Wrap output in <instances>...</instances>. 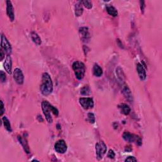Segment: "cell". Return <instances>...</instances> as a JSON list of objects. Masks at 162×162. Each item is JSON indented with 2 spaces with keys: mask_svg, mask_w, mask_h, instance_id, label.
Masks as SVG:
<instances>
[{
  "mask_svg": "<svg viewBox=\"0 0 162 162\" xmlns=\"http://www.w3.org/2000/svg\"><path fill=\"white\" fill-rule=\"evenodd\" d=\"M53 90V84L52 79L51 78L50 74L47 72H44L42 76L41 84L40 86V91L42 95L47 96L50 95Z\"/></svg>",
  "mask_w": 162,
  "mask_h": 162,
  "instance_id": "obj_1",
  "label": "cell"
},
{
  "mask_svg": "<svg viewBox=\"0 0 162 162\" xmlns=\"http://www.w3.org/2000/svg\"><path fill=\"white\" fill-rule=\"evenodd\" d=\"M41 107L44 115L46 117V120L48 123H52L53 122V118L51 115V113L52 112L55 116H58L59 112L57 108H56L53 105H51L50 103L47 101H43L41 103Z\"/></svg>",
  "mask_w": 162,
  "mask_h": 162,
  "instance_id": "obj_2",
  "label": "cell"
},
{
  "mask_svg": "<svg viewBox=\"0 0 162 162\" xmlns=\"http://www.w3.org/2000/svg\"><path fill=\"white\" fill-rule=\"evenodd\" d=\"M72 69L76 77L78 80H82L86 73V67L84 63L76 61L72 64Z\"/></svg>",
  "mask_w": 162,
  "mask_h": 162,
  "instance_id": "obj_3",
  "label": "cell"
},
{
  "mask_svg": "<svg viewBox=\"0 0 162 162\" xmlns=\"http://www.w3.org/2000/svg\"><path fill=\"white\" fill-rule=\"evenodd\" d=\"M96 157L98 160H101L107 151V147L104 142L99 141L97 142L95 147Z\"/></svg>",
  "mask_w": 162,
  "mask_h": 162,
  "instance_id": "obj_4",
  "label": "cell"
},
{
  "mask_svg": "<svg viewBox=\"0 0 162 162\" xmlns=\"http://www.w3.org/2000/svg\"><path fill=\"white\" fill-rule=\"evenodd\" d=\"M122 137L125 141L129 142H135L136 144L139 146L141 145L142 140L137 135H135L133 134H131L129 132H124L122 135Z\"/></svg>",
  "mask_w": 162,
  "mask_h": 162,
  "instance_id": "obj_5",
  "label": "cell"
},
{
  "mask_svg": "<svg viewBox=\"0 0 162 162\" xmlns=\"http://www.w3.org/2000/svg\"><path fill=\"white\" fill-rule=\"evenodd\" d=\"M1 49L5 51L7 55H10L12 53V48L10 43H9L7 38L4 34H1Z\"/></svg>",
  "mask_w": 162,
  "mask_h": 162,
  "instance_id": "obj_6",
  "label": "cell"
},
{
  "mask_svg": "<svg viewBox=\"0 0 162 162\" xmlns=\"http://www.w3.org/2000/svg\"><path fill=\"white\" fill-rule=\"evenodd\" d=\"M79 103L81 106L85 110L91 109L94 106V101L91 98H80L79 99Z\"/></svg>",
  "mask_w": 162,
  "mask_h": 162,
  "instance_id": "obj_7",
  "label": "cell"
},
{
  "mask_svg": "<svg viewBox=\"0 0 162 162\" xmlns=\"http://www.w3.org/2000/svg\"><path fill=\"white\" fill-rule=\"evenodd\" d=\"M54 150L57 153L63 154L67 150V145L63 139L58 141L54 144Z\"/></svg>",
  "mask_w": 162,
  "mask_h": 162,
  "instance_id": "obj_8",
  "label": "cell"
},
{
  "mask_svg": "<svg viewBox=\"0 0 162 162\" xmlns=\"http://www.w3.org/2000/svg\"><path fill=\"white\" fill-rule=\"evenodd\" d=\"M79 34L81 40H82L84 43H88L91 38L89 29L86 27H80L79 29Z\"/></svg>",
  "mask_w": 162,
  "mask_h": 162,
  "instance_id": "obj_9",
  "label": "cell"
},
{
  "mask_svg": "<svg viewBox=\"0 0 162 162\" xmlns=\"http://www.w3.org/2000/svg\"><path fill=\"white\" fill-rule=\"evenodd\" d=\"M14 78L15 80V82H17L18 84H19V85H22V84H23L24 81V76L20 69L16 68V69L14 70Z\"/></svg>",
  "mask_w": 162,
  "mask_h": 162,
  "instance_id": "obj_10",
  "label": "cell"
},
{
  "mask_svg": "<svg viewBox=\"0 0 162 162\" xmlns=\"http://www.w3.org/2000/svg\"><path fill=\"white\" fill-rule=\"evenodd\" d=\"M122 93L127 101H129V102H132L133 101V96H132L131 91L127 84L125 83L122 84Z\"/></svg>",
  "mask_w": 162,
  "mask_h": 162,
  "instance_id": "obj_11",
  "label": "cell"
},
{
  "mask_svg": "<svg viewBox=\"0 0 162 162\" xmlns=\"http://www.w3.org/2000/svg\"><path fill=\"white\" fill-rule=\"evenodd\" d=\"M6 14L10 20L12 22H14L15 19V13L14 8L13 6L12 3L10 1H6Z\"/></svg>",
  "mask_w": 162,
  "mask_h": 162,
  "instance_id": "obj_12",
  "label": "cell"
},
{
  "mask_svg": "<svg viewBox=\"0 0 162 162\" xmlns=\"http://www.w3.org/2000/svg\"><path fill=\"white\" fill-rule=\"evenodd\" d=\"M3 66L5 70L6 71L8 74H12V59L10 56V55H7L6 56L4 63H3Z\"/></svg>",
  "mask_w": 162,
  "mask_h": 162,
  "instance_id": "obj_13",
  "label": "cell"
},
{
  "mask_svg": "<svg viewBox=\"0 0 162 162\" xmlns=\"http://www.w3.org/2000/svg\"><path fill=\"white\" fill-rule=\"evenodd\" d=\"M137 71L139 78L141 80H145L146 79V72L142 65L138 63L137 64Z\"/></svg>",
  "mask_w": 162,
  "mask_h": 162,
  "instance_id": "obj_14",
  "label": "cell"
},
{
  "mask_svg": "<svg viewBox=\"0 0 162 162\" xmlns=\"http://www.w3.org/2000/svg\"><path fill=\"white\" fill-rule=\"evenodd\" d=\"M116 75L117 76L118 80H119L120 82H121L122 84L125 83V74L123 72V70L122 69L121 67H118L116 69Z\"/></svg>",
  "mask_w": 162,
  "mask_h": 162,
  "instance_id": "obj_15",
  "label": "cell"
},
{
  "mask_svg": "<svg viewBox=\"0 0 162 162\" xmlns=\"http://www.w3.org/2000/svg\"><path fill=\"white\" fill-rule=\"evenodd\" d=\"M118 108L120 110L121 113L125 115H128L130 113L131 110V108L129 107V106L125 103H122V104L118 105Z\"/></svg>",
  "mask_w": 162,
  "mask_h": 162,
  "instance_id": "obj_16",
  "label": "cell"
},
{
  "mask_svg": "<svg viewBox=\"0 0 162 162\" xmlns=\"http://www.w3.org/2000/svg\"><path fill=\"white\" fill-rule=\"evenodd\" d=\"M18 140L19 142H20V143L22 144V146H23L25 151L26 152L27 154L30 153V149H29L27 141L25 140L24 137H22V136H20V135L18 137Z\"/></svg>",
  "mask_w": 162,
  "mask_h": 162,
  "instance_id": "obj_17",
  "label": "cell"
},
{
  "mask_svg": "<svg viewBox=\"0 0 162 162\" xmlns=\"http://www.w3.org/2000/svg\"><path fill=\"white\" fill-rule=\"evenodd\" d=\"M93 74L96 77H101L103 75V69H101V67H100L98 64L95 63V65H94Z\"/></svg>",
  "mask_w": 162,
  "mask_h": 162,
  "instance_id": "obj_18",
  "label": "cell"
},
{
  "mask_svg": "<svg viewBox=\"0 0 162 162\" xmlns=\"http://www.w3.org/2000/svg\"><path fill=\"white\" fill-rule=\"evenodd\" d=\"M31 37L32 41H33L35 44H37V46H39V45L41 44V39L36 32H32L31 33Z\"/></svg>",
  "mask_w": 162,
  "mask_h": 162,
  "instance_id": "obj_19",
  "label": "cell"
},
{
  "mask_svg": "<svg viewBox=\"0 0 162 162\" xmlns=\"http://www.w3.org/2000/svg\"><path fill=\"white\" fill-rule=\"evenodd\" d=\"M83 7H82V4L81 3L80 1L76 3L75 6V14L77 17H80L82 15L83 13Z\"/></svg>",
  "mask_w": 162,
  "mask_h": 162,
  "instance_id": "obj_20",
  "label": "cell"
},
{
  "mask_svg": "<svg viewBox=\"0 0 162 162\" xmlns=\"http://www.w3.org/2000/svg\"><path fill=\"white\" fill-rule=\"evenodd\" d=\"M3 120V125H4V127L6 129V131H8L9 132H12V129L11 127V124L10 122L8 120V118L6 117V116H3L2 118Z\"/></svg>",
  "mask_w": 162,
  "mask_h": 162,
  "instance_id": "obj_21",
  "label": "cell"
},
{
  "mask_svg": "<svg viewBox=\"0 0 162 162\" xmlns=\"http://www.w3.org/2000/svg\"><path fill=\"white\" fill-rule=\"evenodd\" d=\"M106 11H107L108 14L112 16L113 17H117L118 15V12L116 10V9L113 6H106Z\"/></svg>",
  "mask_w": 162,
  "mask_h": 162,
  "instance_id": "obj_22",
  "label": "cell"
},
{
  "mask_svg": "<svg viewBox=\"0 0 162 162\" xmlns=\"http://www.w3.org/2000/svg\"><path fill=\"white\" fill-rule=\"evenodd\" d=\"M91 93V89L90 87L88 86H84L82 89H80V94L82 95L87 96Z\"/></svg>",
  "mask_w": 162,
  "mask_h": 162,
  "instance_id": "obj_23",
  "label": "cell"
},
{
  "mask_svg": "<svg viewBox=\"0 0 162 162\" xmlns=\"http://www.w3.org/2000/svg\"><path fill=\"white\" fill-rule=\"evenodd\" d=\"M87 120H88L91 124H94L96 122L95 116L93 113H89L87 114Z\"/></svg>",
  "mask_w": 162,
  "mask_h": 162,
  "instance_id": "obj_24",
  "label": "cell"
},
{
  "mask_svg": "<svg viewBox=\"0 0 162 162\" xmlns=\"http://www.w3.org/2000/svg\"><path fill=\"white\" fill-rule=\"evenodd\" d=\"M80 2L87 9H91L93 8V4L91 1H87V0H86V1H82Z\"/></svg>",
  "mask_w": 162,
  "mask_h": 162,
  "instance_id": "obj_25",
  "label": "cell"
},
{
  "mask_svg": "<svg viewBox=\"0 0 162 162\" xmlns=\"http://www.w3.org/2000/svg\"><path fill=\"white\" fill-rule=\"evenodd\" d=\"M0 80H1V82H5L6 80V77L5 73L3 71H1L0 72Z\"/></svg>",
  "mask_w": 162,
  "mask_h": 162,
  "instance_id": "obj_26",
  "label": "cell"
},
{
  "mask_svg": "<svg viewBox=\"0 0 162 162\" xmlns=\"http://www.w3.org/2000/svg\"><path fill=\"white\" fill-rule=\"evenodd\" d=\"M107 157L109 158H110V159H113V158H114L115 157V154L114 153V151H113L112 150H110L108 151Z\"/></svg>",
  "mask_w": 162,
  "mask_h": 162,
  "instance_id": "obj_27",
  "label": "cell"
},
{
  "mask_svg": "<svg viewBox=\"0 0 162 162\" xmlns=\"http://www.w3.org/2000/svg\"><path fill=\"white\" fill-rule=\"evenodd\" d=\"M139 3H140V8H141V13H142V14H144V9H145V1H139Z\"/></svg>",
  "mask_w": 162,
  "mask_h": 162,
  "instance_id": "obj_28",
  "label": "cell"
},
{
  "mask_svg": "<svg viewBox=\"0 0 162 162\" xmlns=\"http://www.w3.org/2000/svg\"><path fill=\"white\" fill-rule=\"evenodd\" d=\"M137 160L134 157H128L125 160V161H137Z\"/></svg>",
  "mask_w": 162,
  "mask_h": 162,
  "instance_id": "obj_29",
  "label": "cell"
},
{
  "mask_svg": "<svg viewBox=\"0 0 162 162\" xmlns=\"http://www.w3.org/2000/svg\"><path fill=\"white\" fill-rule=\"evenodd\" d=\"M1 116H2L3 115V113H5V106H4V103L2 101H1Z\"/></svg>",
  "mask_w": 162,
  "mask_h": 162,
  "instance_id": "obj_30",
  "label": "cell"
},
{
  "mask_svg": "<svg viewBox=\"0 0 162 162\" xmlns=\"http://www.w3.org/2000/svg\"><path fill=\"white\" fill-rule=\"evenodd\" d=\"M0 53H1V58H0V60L2 61L5 58V52L3 50V49H1V50H0Z\"/></svg>",
  "mask_w": 162,
  "mask_h": 162,
  "instance_id": "obj_31",
  "label": "cell"
},
{
  "mask_svg": "<svg viewBox=\"0 0 162 162\" xmlns=\"http://www.w3.org/2000/svg\"><path fill=\"white\" fill-rule=\"evenodd\" d=\"M125 150L127 152H131L132 150V148H131V146H126Z\"/></svg>",
  "mask_w": 162,
  "mask_h": 162,
  "instance_id": "obj_32",
  "label": "cell"
},
{
  "mask_svg": "<svg viewBox=\"0 0 162 162\" xmlns=\"http://www.w3.org/2000/svg\"><path fill=\"white\" fill-rule=\"evenodd\" d=\"M117 42H118V46L120 47V48H123V46H122V42L121 41H120V40L119 39H117Z\"/></svg>",
  "mask_w": 162,
  "mask_h": 162,
  "instance_id": "obj_33",
  "label": "cell"
}]
</instances>
